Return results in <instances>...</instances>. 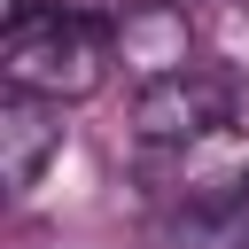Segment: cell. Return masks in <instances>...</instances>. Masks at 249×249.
<instances>
[{"instance_id":"277c9868","label":"cell","mask_w":249,"mask_h":249,"mask_svg":"<svg viewBox=\"0 0 249 249\" xmlns=\"http://www.w3.org/2000/svg\"><path fill=\"white\" fill-rule=\"evenodd\" d=\"M163 8H187V0H163Z\"/></svg>"},{"instance_id":"6da1fadb","label":"cell","mask_w":249,"mask_h":249,"mask_svg":"<svg viewBox=\"0 0 249 249\" xmlns=\"http://www.w3.org/2000/svg\"><path fill=\"white\" fill-rule=\"evenodd\" d=\"M109 23L86 16L78 0H8V31H0V70L8 93H39V101H86L109 78Z\"/></svg>"},{"instance_id":"3957f363","label":"cell","mask_w":249,"mask_h":249,"mask_svg":"<svg viewBox=\"0 0 249 249\" xmlns=\"http://www.w3.org/2000/svg\"><path fill=\"white\" fill-rule=\"evenodd\" d=\"M54 156H62V101L8 93L0 101V179H8V195H31Z\"/></svg>"},{"instance_id":"7a4b0ae2","label":"cell","mask_w":249,"mask_h":249,"mask_svg":"<svg viewBox=\"0 0 249 249\" xmlns=\"http://www.w3.org/2000/svg\"><path fill=\"white\" fill-rule=\"evenodd\" d=\"M249 101H241V86L233 78H218V70H171V78H148L140 93H132V132H140V156H156V148H195L202 132H218V124H233Z\"/></svg>"}]
</instances>
